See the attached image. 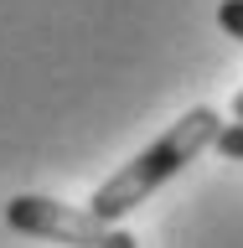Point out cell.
Instances as JSON below:
<instances>
[{
    "label": "cell",
    "instance_id": "3957f363",
    "mask_svg": "<svg viewBox=\"0 0 243 248\" xmlns=\"http://www.w3.org/2000/svg\"><path fill=\"white\" fill-rule=\"evenodd\" d=\"M217 26L228 31L233 42H243V0H217Z\"/></svg>",
    "mask_w": 243,
    "mask_h": 248
},
{
    "label": "cell",
    "instance_id": "8992f818",
    "mask_svg": "<svg viewBox=\"0 0 243 248\" xmlns=\"http://www.w3.org/2000/svg\"><path fill=\"white\" fill-rule=\"evenodd\" d=\"M233 119H238V124H243V88H238V93H233Z\"/></svg>",
    "mask_w": 243,
    "mask_h": 248
},
{
    "label": "cell",
    "instance_id": "7a4b0ae2",
    "mask_svg": "<svg viewBox=\"0 0 243 248\" xmlns=\"http://www.w3.org/2000/svg\"><path fill=\"white\" fill-rule=\"evenodd\" d=\"M5 222L26 238H47V243H62V248H104L114 238V228L93 207H67V202L36 197V191H21V197L5 202Z\"/></svg>",
    "mask_w": 243,
    "mask_h": 248
},
{
    "label": "cell",
    "instance_id": "277c9868",
    "mask_svg": "<svg viewBox=\"0 0 243 248\" xmlns=\"http://www.w3.org/2000/svg\"><path fill=\"white\" fill-rule=\"evenodd\" d=\"M223 160H243V124L233 119V124H223V135H217V145H212Z\"/></svg>",
    "mask_w": 243,
    "mask_h": 248
},
{
    "label": "cell",
    "instance_id": "5b68a950",
    "mask_svg": "<svg viewBox=\"0 0 243 248\" xmlns=\"http://www.w3.org/2000/svg\"><path fill=\"white\" fill-rule=\"evenodd\" d=\"M104 248H140V238H135V232H119V228H114V238H109Z\"/></svg>",
    "mask_w": 243,
    "mask_h": 248
},
{
    "label": "cell",
    "instance_id": "6da1fadb",
    "mask_svg": "<svg viewBox=\"0 0 243 248\" xmlns=\"http://www.w3.org/2000/svg\"><path fill=\"white\" fill-rule=\"evenodd\" d=\"M217 135H223V114H217V108H207V104H202V108H186L161 140H150L140 155H130V160H124V166L93 191L88 207L104 217V222L135 212L155 186H166L171 176H181L207 145H217Z\"/></svg>",
    "mask_w": 243,
    "mask_h": 248
}]
</instances>
